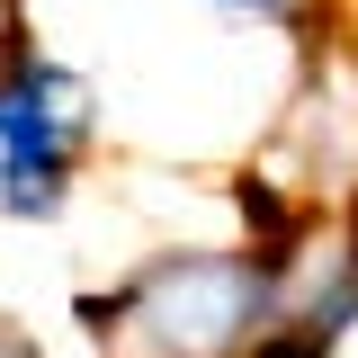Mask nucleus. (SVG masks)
<instances>
[{
  "label": "nucleus",
  "instance_id": "obj_3",
  "mask_svg": "<svg viewBox=\"0 0 358 358\" xmlns=\"http://www.w3.org/2000/svg\"><path fill=\"white\" fill-rule=\"evenodd\" d=\"M215 18H233V27H260V36H287V54H305V45H322L331 27H350L358 0H206Z\"/></svg>",
  "mask_w": 358,
  "mask_h": 358
},
{
  "label": "nucleus",
  "instance_id": "obj_2",
  "mask_svg": "<svg viewBox=\"0 0 358 358\" xmlns=\"http://www.w3.org/2000/svg\"><path fill=\"white\" fill-rule=\"evenodd\" d=\"M108 134V90L72 54L27 27V9L0 18V224H63L81 171Z\"/></svg>",
  "mask_w": 358,
  "mask_h": 358
},
{
  "label": "nucleus",
  "instance_id": "obj_1",
  "mask_svg": "<svg viewBox=\"0 0 358 358\" xmlns=\"http://www.w3.org/2000/svg\"><path fill=\"white\" fill-rule=\"evenodd\" d=\"M296 242H171L108 296H72V322L108 358H251L287 313Z\"/></svg>",
  "mask_w": 358,
  "mask_h": 358
},
{
  "label": "nucleus",
  "instance_id": "obj_4",
  "mask_svg": "<svg viewBox=\"0 0 358 358\" xmlns=\"http://www.w3.org/2000/svg\"><path fill=\"white\" fill-rule=\"evenodd\" d=\"M0 358H45V350H36V331H27L18 313H0Z\"/></svg>",
  "mask_w": 358,
  "mask_h": 358
}]
</instances>
